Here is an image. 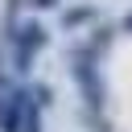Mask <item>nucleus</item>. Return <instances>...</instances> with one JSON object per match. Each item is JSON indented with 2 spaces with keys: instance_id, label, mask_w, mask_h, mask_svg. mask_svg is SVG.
Segmentation results:
<instances>
[{
  "instance_id": "6e6552de",
  "label": "nucleus",
  "mask_w": 132,
  "mask_h": 132,
  "mask_svg": "<svg viewBox=\"0 0 132 132\" xmlns=\"http://www.w3.org/2000/svg\"><path fill=\"white\" fill-rule=\"evenodd\" d=\"M29 4H33V8H54L58 0H29Z\"/></svg>"
},
{
  "instance_id": "7ed1b4c3",
  "label": "nucleus",
  "mask_w": 132,
  "mask_h": 132,
  "mask_svg": "<svg viewBox=\"0 0 132 132\" xmlns=\"http://www.w3.org/2000/svg\"><path fill=\"white\" fill-rule=\"evenodd\" d=\"M16 132H41V107H37V103H29V107H25V116H21Z\"/></svg>"
},
{
  "instance_id": "39448f33",
  "label": "nucleus",
  "mask_w": 132,
  "mask_h": 132,
  "mask_svg": "<svg viewBox=\"0 0 132 132\" xmlns=\"http://www.w3.org/2000/svg\"><path fill=\"white\" fill-rule=\"evenodd\" d=\"M29 95H37V99H33V103H37V107H50V103H54V99H50V95H54V91H50V87H45V82H33V87H29Z\"/></svg>"
},
{
  "instance_id": "423d86ee",
  "label": "nucleus",
  "mask_w": 132,
  "mask_h": 132,
  "mask_svg": "<svg viewBox=\"0 0 132 132\" xmlns=\"http://www.w3.org/2000/svg\"><path fill=\"white\" fill-rule=\"evenodd\" d=\"M87 128H91V132H111V128H107V120H103V116H99V120H95V111H87Z\"/></svg>"
},
{
  "instance_id": "f03ea898",
  "label": "nucleus",
  "mask_w": 132,
  "mask_h": 132,
  "mask_svg": "<svg viewBox=\"0 0 132 132\" xmlns=\"http://www.w3.org/2000/svg\"><path fill=\"white\" fill-rule=\"evenodd\" d=\"M45 41H50V33H45L37 21H21V25H12L8 45H12V66H16V74H29V70H33V58L45 50Z\"/></svg>"
},
{
  "instance_id": "0eeeda50",
  "label": "nucleus",
  "mask_w": 132,
  "mask_h": 132,
  "mask_svg": "<svg viewBox=\"0 0 132 132\" xmlns=\"http://www.w3.org/2000/svg\"><path fill=\"white\" fill-rule=\"evenodd\" d=\"M120 33H128V37H132V8H128V12L120 16Z\"/></svg>"
},
{
  "instance_id": "20e7f679",
  "label": "nucleus",
  "mask_w": 132,
  "mask_h": 132,
  "mask_svg": "<svg viewBox=\"0 0 132 132\" xmlns=\"http://www.w3.org/2000/svg\"><path fill=\"white\" fill-rule=\"evenodd\" d=\"M87 16H91V8H70V12H62V25H66V29H74V25H82Z\"/></svg>"
},
{
  "instance_id": "f257e3e1",
  "label": "nucleus",
  "mask_w": 132,
  "mask_h": 132,
  "mask_svg": "<svg viewBox=\"0 0 132 132\" xmlns=\"http://www.w3.org/2000/svg\"><path fill=\"white\" fill-rule=\"evenodd\" d=\"M70 78H74V87L82 91L87 111H103V103H107V87H103V74H99V58L87 54L82 45L70 50Z\"/></svg>"
}]
</instances>
